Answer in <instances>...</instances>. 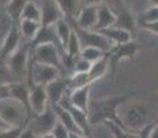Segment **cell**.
Returning a JSON list of instances; mask_svg holds the SVG:
<instances>
[{
    "label": "cell",
    "instance_id": "6da1fadb",
    "mask_svg": "<svg viewBox=\"0 0 158 138\" xmlns=\"http://www.w3.org/2000/svg\"><path fill=\"white\" fill-rule=\"evenodd\" d=\"M133 96V93L123 94V96H114V97H107V98H101V100H91L89 108H88V118H89V124L96 126V124H105L107 122L114 123L124 128V124L120 119V112L121 106L129 101V98ZM125 130V128H124Z\"/></svg>",
    "mask_w": 158,
    "mask_h": 138
},
{
    "label": "cell",
    "instance_id": "7a4b0ae2",
    "mask_svg": "<svg viewBox=\"0 0 158 138\" xmlns=\"http://www.w3.org/2000/svg\"><path fill=\"white\" fill-rule=\"evenodd\" d=\"M153 105L148 102H135V104H124L120 108V119L124 124V128L131 133L139 134L143 128L148 127L157 116L153 113Z\"/></svg>",
    "mask_w": 158,
    "mask_h": 138
},
{
    "label": "cell",
    "instance_id": "3957f363",
    "mask_svg": "<svg viewBox=\"0 0 158 138\" xmlns=\"http://www.w3.org/2000/svg\"><path fill=\"white\" fill-rule=\"evenodd\" d=\"M0 118L11 128L14 127L25 128L28 122L30 120L29 112L26 110V108L21 102L13 100V98L0 102Z\"/></svg>",
    "mask_w": 158,
    "mask_h": 138
},
{
    "label": "cell",
    "instance_id": "277c9868",
    "mask_svg": "<svg viewBox=\"0 0 158 138\" xmlns=\"http://www.w3.org/2000/svg\"><path fill=\"white\" fill-rule=\"evenodd\" d=\"M32 57L37 64H44V65L54 66L62 73L65 78L66 72L63 68V54L56 46L52 44H44L32 47Z\"/></svg>",
    "mask_w": 158,
    "mask_h": 138
},
{
    "label": "cell",
    "instance_id": "5b68a950",
    "mask_svg": "<svg viewBox=\"0 0 158 138\" xmlns=\"http://www.w3.org/2000/svg\"><path fill=\"white\" fill-rule=\"evenodd\" d=\"M30 50H32L30 43L23 42L21 47L6 61L10 70L13 72L14 78L17 79V82H26V73H28V66L30 61Z\"/></svg>",
    "mask_w": 158,
    "mask_h": 138
},
{
    "label": "cell",
    "instance_id": "8992f818",
    "mask_svg": "<svg viewBox=\"0 0 158 138\" xmlns=\"http://www.w3.org/2000/svg\"><path fill=\"white\" fill-rule=\"evenodd\" d=\"M56 123L58 119L50 105L43 113L33 116L28 122L25 128L29 130L32 134H35V136H47V134H52Z\"/></svg>",
    "mask_w": 158,
    "mask_h": 138
},
{
    "label": "cell",
    "instance_id": "52a82bcc",
    "mask_svg": "<svg viewBox=\"0 0 158 138\" xmlns=\"http://www.w3.org/2000/svg\"><path fill=\"white\" fill-rule=\"evenodd\" d=\"M70 25L73 28L76 33H77L78 39H80L81 47H94V48H99L103 53L107 54L109 51L113 48V44L102 35L101 32H96V30H87V29H81V28L76 26L74 24L70 22Z\"/></svg>",
    "mask_w": 158,
    "mask_h": 138
},
{
    "label": "cell",
    "instance_id": "ba28073f",
    "mask_svg": "<svg viewBox=\"0 0 158 138\" xmlns=\"http://www.w3.org/2000/svg\"><path fill=\"white\" fill-rule=\"evenodd\" d=\"M139 51V46L136 42H129L125 44H118V46H113L110 51L107 53L109 57V64H110V69L111 73L115 72L117 65L121 62L123 60H131L136 55V53Z\"/></svg>",
    "mask_w": 158,
    "mask_h": 138
},
{
    "label": "cell",
    "instance_id": "9c48e42d",
    "mask_svg": "<svg viewBox=\"0 0 158 138\" xmlns=\"http://www.w3.org/2000/svg\"><path fill=\"white\" fill-rule=\"evenodd\" d=\"M21 38H22V35L19 32V26L11 24L10 30L7 32L4 40L2 43V47H0V61H7L8 57L13 55L21 47V44L23 43Z\"/></svg>",
    "mask_w": 158,
    "mask_h": 138
},
{
    "label": "cell",
    "instance_id": "30bf717a",
    "mask_svg": "<svg viewBox=\"0 0 158 138\" xmlns=\"http://www.w3.org/2000/svg\"><path fill=\"white\" fill-rule=\"evenodd\" d=\"M41 26H55L65 18L60 7L55 0H41Z\"/></svg>",
    "mask_w": 158,
    "mask_h": 138
},
{
    "label": "cell",
    "instance_id": "8fae6325",
    "mask_svg": "<svg viewBox=\"0 0 158 138\" xmlns=\"http://www.w3.org/2000/svg\"><path fill=\"white\" fill-rule=\"evenodd\" d=\"M59 105H62L63 108H66L69 112H70V115L73 116V119H74L76 124H77L78 130H80L84 136L92 137V134H91L89 118H88V113L87 112H84V110H81V109L76 108V106H73L70 104V101H69V96H66L65 98H63V100L60 101Z\"/></svg>",
    "mask_w": 158,
    "mask_h": 138
},
{
    "label": "cell",
    "instance_id": "7c38bea8",
    "mask_svg": "<svg viewBox=\"0 0 158 138\" xmlns=\"http://www.w3.org/2000/svg\"><path fill=\"white\" fill-rule=\"evenodd\" d=\"M45 90H47L50 105H58L66 96L70 94L68 86V78H59L56 80L51 82L48 86H45Z\"/></svg>",
    "mask_w": 158,
    "mask_h": 138
},
{
    "label": "cell",
    "instance_id": "4fadbf2b",
    "mask_svg": "<svg viewBox=\"0 0 158 138\" xmlns=\"http://www.w3.org/2000/svg\"><path fill=\"white\" fill-rule=\"evenodd\" d=\"M98 7L99 6L96 4L85 6V7H83L80 10L76 20L70 21V22L74 24L76 26L81 28V29L94 30V28L96 25V21H98Z\"/></svg>",
    "mask_w": 158,
    "mask_h": 138
},
{
    "label": "cell",
    "instance_id": "5bb4252c",
    "mask_svg": "<svg viewBox=\"0 0 158 138\" xmlns=\"http://www.w3.org/2000/svg\"><path fill=\"white\" fill-rule=\"evenodd\" d=\"M30 106H32L33 116L43 113L50 106L47 90L44 86L35 84L33 87H30Z\"/></svg>",
    "mask_w": 158,
    "mask_h": 138
},
{
    "label": "cell",
    "instance_id": "9a60e30c",
    "mask_svg": "<svg viewBox=\"0 0 158 138\" xmlns=\"http://www.w3.org/2000/svg\"><path fill=\"white\" fill-rule=\"evenodd\" d=\"M44 44H52L56 46L60 51H62L63 57H65V50H63L60 40L56 35V30L54 26H41L40 30L37 32L36 38L33 39V42L30 43L32 47H37V46H44Z\"/></svg>",
    "mask_w": 158,
    "mask_h": 138
},
{
    "label": "cell",
    "instance_id": "2e32d148",
    "mask_svg": "<svg viewBox=\"0 0 158 138\" xmlns=\"http://www.w3.org/2000/svg\"><path fill=\"white\" fill-rule=\"evenodd\" d=\"M11 87V98L18 102H21L29 112L30 119L33 118L32 106H30V87L28 86L26 82H17L10 84Z\"/></svg>",
    "mask_w": 158,
    "mask_h": 138
},
{
    "label": "cell",
    "instance_id": "e0dca14e",
    "mask_svg": "<svg viewBox=\"0 0 158 138\" xmlns=\"http://www.w3.org/2000/svg\"><path fill=\"white\" fill-rule=\"evenodd\" d=\"M115 18L117 14L111 10V7L107 3H102L98 7V21H96V25L94 28V30L96 32H101L103 29H107V28L114 26L115 24Z\"/></svg>",
    "mask_w": 158,
    "mask_h": 138
},
{
    "label": "cell",
    "instance_id": "ac0fdd59",
    "mask_svg": "<svg viewBox=\"0 0 158 138\" xmlns=\"http://www.w3.org/2000/svg\"><path fill=\"white\" fill-rule=\"evenodd\" d=\"M89 93H91V86L74 90L69 94V101H70V104L73 106H76V108L88 113V108H89V102H91Z\"/></svg>",
    "mask_w": 158,
    "mask_h": 138
},
{
    "label": "cell",
    "instance_id": "d6986e66",
    "mask_svg": "<svg viewBox=\"0 0 158 138\" xmlns=\"http://www.w3.org/2000/svg\"><path fill=\"white\" fill-rule=\"evenodd\" d=\"M101 33L113 46L125 44V43H129V42L133 40V36L131 35L129 32L120 29V28H115V26L107 28V29H103V30H101Z\"/></svg>",
    "mask_w": 158,
    "mask_h": 138
},
{
    "label": "cell",
    "instance_id": "ffe728a7",
    "mask_svg": "<svg viewBox=\"0 0 158 138\" xmlns=\"http://www.w3.org/2000/svg\"><path fill=\"white\" fill-rule=\"evenodd\" d=\"M28 3H29V0H8L7 2V4H6V13L10 17L13 25L19 26L21 21H22L23 10H25Z\"/></svg>",
    "mask_w": 158,
    "mask_h": 138
},
{
    "label": "cell",
    "instance_id": "44dd1931",
    "mask_svg": "<svg viewBox=\"0 0 158 138\" xmlns=\"http://www.w3.org/2000/svg\"><path fill=\"white\" fill-rule=\"evenodd\" d=\"M115 28H120L123 30H127L129 32L132 36H135V30H136V18L131 14V11L128 8H121L120 13L117 14V18H115Z\"/></svg>",
    "mask_w": 158,
    "mask_h": 138
},
{
    "label": "cell",
    "instance_id": "7402d4cb",
    "mask_svg": "<svg viewBox=\"0 0 158 138\" xmlns=\"http://www.w3.org/2000/svg\"><path fill=\"white\" fill-rule=\"evenodd\" d=\"M54 110V113H55V116H56V119H58V122H60L63 126H65L66 128H68L70 133H74V134H83L80 130H78V127H77V124H76V122H74V119H73V116L70 115V112H69L66 108H63L62 105H52L51 106Z\"/></svg>",
    "mask_w": 158,
    "mask_h": 138
},
{
    "label": "cell",
    "instance_id": "603a6c76",
    "mask_svg": "<svg viewBox=\"0 0 158 138\" xmlns=\"http://www.w3.org/2000/svg\"><path fill=\"white\" fill-rule=\"evenodd\" d=\"M58 3V6L60 7L63 15H65V20L74 21L76 17L78 15L80 10L83 8V3L81 0H55Z\"/></svg>",
    "mask_w": 158,
    "mask_h": 138
},
{
    "label": "cell",
    "instance_id": "cb8c5ba5",
    "mask_svg": "<svg viewBox=\"0 0 158 138\" xmlns=\"http://www.w3.org/2000/svg\"><path fill=\"white\" fill-rule=\"evenodd\" d=\"M109 68H110V64H109V57H107V54H106L105 57L102 58V60H99V61H96V62H94L92 65H91L89 72H88V76H89L91 84H92L94 82H96V80H99V79H102L103 76L107 73Z\"/></svg>",
    "mask_w": 158,
    "mask_h": 138
},
{
    "label": "cell",
    "instance_id": "d4e9b609",
    "mask_svg": "<svg viewBox=\"0 0 158 138\" xmlns=\"http://www.w3.org/2000/svg\"><path fill=\"white\" fill-rule=\"evenodd\" d=\"M40 28H41V24L22 20L19 24V32H21V35H22V39L26 43H32L33 39L37 35V32L40 30Z\"/></svg>",
    "mask_w": 158,
    "mask_h": 138
},
{
    "label": "cell",
    "instance_id": "484cf974",
    "mask_svg": "<svg viewBox=\"0 0 158 138\" xmlns=\"http://www.w3.org/2000/svg\"><path fill=\"white\" fill-rule=\"evenodd\" d=\"M54 28H55L56 35H58V38H59L60 44H62L63 50H65V54H66V47H68V43L70 40V36L73 33V28L70 25V22H69L68 20H65V18L60 20Z\"/></svg>",
    "mask_w": 158,
    "mask_h": 138
},
{
    "label": "cell",
    "instance_id": "4316f807",
    "mask_svg": "<svg viewBox=\"0 0 158 138\" xmlns=\"http://www.w3.org/2000/svg\"><path fill=\"white\" fill-rule=\"evenodd\" d=\"M68 86L69 91H74L78 88H84L87 86H91V80L88 73H73L72 76L68 78Z\"/></svg>",
    "mask_w": 158,
    "mask_h": 138
},
{
    "label": "cell",
    "instance_id": "83f0119b",
    "mask_svg": "<svg viewBox=\"0 0 158 138\" xmlns=\"http://www.w3.org/2000/svg\"><path fill=\"white\" fill-rule=\"evenodd\" d=\"M81 50H83V47H81L80 39H78L77 33L73 30V33L70 36V40H69L68 47H66L65 57L70 58V60H77V58H80V55H81Z\"/></svg>",
    "mask_w": 158,
    "mask_h": 138
},
{
    "label": "cell",
    "instance_id": "f1b7e54d",
    "mask_svg": "<svg viewBox=\"0 0 158 138\" xmlns=\"http://www.w3.org/2000/svg\"><path fill=\"white\" fill-rule=\"evenodd\" d=\"M22 20L26 21H33V22L41 24V8L36 2H30L26 4L25 10L22 14Z\"/></svg>",
    "mask_w": 158,
    "mask_h": 138
},
{
    "label": "cell",
    "instance_id": "f546056e",
    "mask_svg": "<svg viewBox=\"0 0 158 138\" xmlns=\"http://www.w3.org/2000/svg\"><path fill=\"white\" fill-rule=\"evenodd\" d=\"M157 21H158V7H154V6H150L147 10H144L143 13L136 17V24H138L139 28L151 22H157Z\"/></svg>",
    "mask_w": 158,
    "mask_h": 138
},
{
    "label": "cell",
    "instance_id": "4dcf8cb0",
    "mask_svg": "<svg viewBox=\"0 0 158 138\" xmlns=\"http://www.w3.org/2000/svg\"><path fill=\"white\" fill-rule=\"evenodd\" d=\"M105 55H106V53H103V51L99 50V48L85 47V48H83V50H81V55H80V57L83 58V60L88 61L89 64H94V62H96V61L102 60Z\"/></svg>",
    "mask_w": 158,
    "mask_h": 138
},
{
    "label": "cell",
    "instance_id": "1f68e13d",
    "mask_svg": "<svg viewBox=\"0 0 158 138\" xmlns=\"http://www.w3.org/2000/svg\"><path fill=\"white\" fill-rule=\"evenodd\" d=\"M105 126L110 130V133L113 134V138H140L139 134L127 131V130H124V128H121L120 126H117L114 123H110V122L105 123Z\"/></svg>",
    "mask_w": 158,
    "mask_h": 138
},
{
    "label": "cell",
    "instance_id": "d6a6232c",
    "mask_svg": "<svg viewBox=\"0 0 158 138\" xmlns=\"http://www.w3.org/2000/svg\"><path fill=\"white\" fill-rule=\"evenodd\" d=\"M13 83H17V79L14 78L7 62L0 61V84H13Z\"/></svg>",
    "mask_w": 158,
    "mask_h": 138
},
{
    "label": "cell",
    "instance_id": "836d02e7",
    "mask_svg": "<svg viewBox=\"0 0 158 138\" xmlns=\"http://www.w3.org/2000/svg\"><path fill=\"white\" fill-rule=\"evenodd\" d=\"M91 65L92 64H89L88 61L83 60V58H77L74 62V69H73V73H88L91 69Z\"/></svg>",
    "mask_w": 158,
    "mask_h": 138
},
{
    "label": "cell",
    "instance_id": "e575fe53",
    "mask_svg": "<svg viewBox=\"0 0 158 138\" xmlns=\"http://www.w3.org/2000/svg\"><path fill=\"white\" fill-rule=\"evenodd\" d=\"M23 130H25V128H21V127H14V128H8V130H3V131H0V138H21Z\"/></svg>",
    "mask_w": 158,
    "mask_h": 138
},
{
    "label": "cell",
    "instance_id": "d590c367",
    "mask_svg": "<svg viewBox=\"0 0 158 138\" xmlns=\"http://www.w3.org/2000/svg\"><path fill=\"white\" fill-rule=\"evenodd\" d=\"M52 136H54V138H70V131L60 123V122H58L55 128H54V131H52Z\"/></svg>",
    "mask_w": 158,
    "mask_h": 138
},
{
    "label": "cell",
    "instance_id": "8d00e7d4",
    "mask_svg": "<svg viewBox=\"0 0 158 138\" xmlns=\"http://www.w3.org/2000/svg\"><path fill=\"white\" fill-rule=\"evenodd\" d=\"M6 100H11V87L10 84H0V102Z\"/></svg>",
    "mask_w": 158,
    "mask_h": 138
},
{
    "label": "cell",
    "instance_id": "74e56055",
    "mask_svg": "<svg viewBox=\"0 0 158 138\" xmlns=\"http://www.w3.org/2000/svg\"><path fill=\"white\" fill-rule=\"evenodd\" d=\"M21 138H54L52 134H47V136H35V134H32L29 130H23L22 136H21Z\"/></svg>",
    "mask_w": 158,
    "mask_h": 138
},
{
    "label": "cell",
    "instance_id": "f35d334b",
    "mask_svg": "<svg viewBox=\"0 0 158 138\" xmlns=\"http://www.w3.org/2000/svg\"><path fill=\"white\" fill-rule=\"evenodd\" d=\"M140 28H142V29H146V30H150V32L158 35V21H157V22H151V24H147V25H143Z\"/></svg>",
    "mask_w": 158,
    "mask_h": 138
},
{
    "label": "cell",
    "instance_id": "ab89813d",
    "mask_svg": "<svg viewBox=\"0 0 158 138\" xmlns=\"http://www.w3.org/2000/svg\"><path fill=\"white\" fill-rule=\"evenodd\" d=\"M147 138H158V120L156 119L153 123V127H151L150 133H148Z\"/></svg>",
    "mask_w": 158,
    "mask_h": 138
},
{
    "label": "cell",
    "instance_id": "60d3db41",
    "mask_svg": "<svg viewBox=\"0 0 158 138\" xmlns=\"http://www.w3.org/2000/svg\"><path fill=\"white\" fill-rule=\"evenodd\" d=\"M81 3H83V7H85V6H92V4H102V3H106V0H81Z\"/></svg>",
    "mask_w": 158,
    "mask_h": 138
},
{
    "label": "cell",
    "instance_id": "b9f144b4",
    "mask_svg": "<svg viewBox=\"0 0 158 138\" xmlns=\"http://www.w3.org/2000/svg\"><path fill=\"white\" fill-rule=\"evenodd\" d=\"M8 128H11L8 124H6L4 122H3V119L0 118V131H3V130H8Z\"/></svg>",
    "mask_w": 158,
    "mask_h": 138
},
{
    "label": "cell",
    "instance_id": "7bdbcfd3",
    "mask_svg": "<svg viewBox=\"0 0 158 138\" xmlns=\"http://www.w3.org/2000/svg\"><path fill=\"white\" fill-rule=\"evenodd\" d=\"M70 138H92V137H87L84 134H74V133H70Z\"/></svg>",
    "mask_w": 158,
    "mask_h": 138
},
{
    "label": "cell",
    "instance_id": "ee69618b",
    "mask_svg": "<svg viewBox=\"0 0 158 138\" xmlns=\"http://www.w3.org/2000/svg\"><path fill=\"white\" fill-rule=\"evenodd\" d=\"M150 6H154V7H158V0H150Z\"/></svg>",
    "mask_w": 158,
    "mask_h": 138
}]
</instances>
